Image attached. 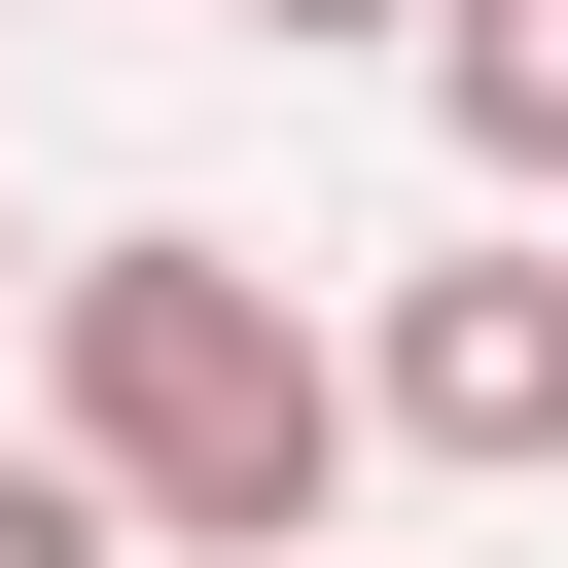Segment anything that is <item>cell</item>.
<instances>
[{
	"instance_id": "cell-5",
	"label": "cell",
	"mask_w": 568,
	"mask_h": 568,
	"mask_svg": "<svg viewBox=\"0 0 568 568\" xmlns=\"http://www.w3.org/2000/svg\"><path fill=\"white\" fill-rule=\"evenodd\" d=\"M213 36H426V0H213Z\"/></svg>"
},
{
	"instance_id": "cell-6",
	"label": "cell",
	"mask_w": 568,
	"mask_h": 568,
	"mask_svg": "<svg viewBox=\"0 0 568 568\" xmlns=\"http://www.w3.org/2000/svg\"><path fill=\"white\" fill-rule=\"evenodd\" d=\"M0 320H36V248H0Z\"/></svg>"
},
{
	"instance_id": "cell-2",
	"label": "cell",
	"mask_w": 568,
	"mask_h": 568,
	"mask_svg": "<svg viewBox=\"0 0 568 568\" xmlns=\"http://www.w3.org/2000/svg\"><path fill=\"white\" fill-rule=\"evenodd\" d=\"M355 462H462V497H568V213H462L390 320H355Z\"/></svg>"
},
{
	"instance_id": "cell-1",
	"label": "cell",
	"mask_w": 568,
	"mask_h": 568,
	"mask_svg": "<svg viewBox=\"0 0 568 568\" xmlns=\"http://www.w3.org/2000/svg\"><path fill=\"white\" fill-rule=\"evenodd\" d=\"M36 426L106 462L142 568H320V497H355V320H320L284 248H213V213H106V248H36Z\"/></svg>"
},
{
	"instance_id": "cell-4",
	"label": "cell",
	"mask_w": 568,
	"mask_h": 568,
	"mask_svg": "<svg viewBox=\"0 0 568 568\" xmlns=\"http://www.w3.org/2000/svg\"><path fill=\"white\" fill-rule=\"evenodd\" d=\"M0 568H142V532H106V462H71V426H0Z\"/></svg>"
},
{
	"instance_id": "cell-3",
	"label": "cell",
	"mask_w": 568,
	"mask_h": 568,
	"mask_svg": "<svg viewBox=\"0 0 568 568\" xmlns=\"http://www.w3.org/2000/svg\"><path fill=\"white\" fill-rule=\"evenodd\" d=\"M390 71H426V142H462L497 213H568V0H426Z\"/></svg>"
}]
</instances>
